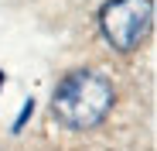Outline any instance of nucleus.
I'll use <instances>...</instances> for the list:
<instances>
[{"instance_id": "2", "label": "nucleus", "mask_w": 157, "mask_h": 151, "mask_svg": "<svg viewBox=\"0 0 157 151\" xmlns=\"http://www.w3.org/2000/svg\"><path fill=\"white\" fill-rule=\"evenodd\" d=\"M154 24V0H109L99 10V31L116 52H133Z\"/></svg>"}, {"instance_id": "1", "label": "nucleus", "mask_w": 157, "mask_h": 151, "mask_svg": "<svg viewBox=\"0 0 157 151\" xmlns=\"http://www.w3.org/2000/svg\"><path fill=\"white\" fill-rule=\"evenodd\" d=\"M113 83L102 72L92 69H78L68 72L65 79L55 86V96H51V113L62 127L68 131H92L113 110Z\"/></svg>"}]
</instances>
